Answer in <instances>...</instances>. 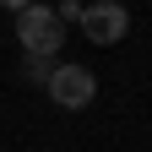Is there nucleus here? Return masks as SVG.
<instances>
[{"instance_id":"nucleus-5","label":"nucleus","mask_w":152,"mask_h":152,"mask_svg":"<svg viewBox=\"0 0 152 152\" xmlns=\"http://www.w3.org/2000/svg\"><path fill=\"white\" fill-rule=\"evenodd\" d=\"M0 6H6V11H22V6H33V0H0Z\"/></svg>"},{"instance_id":"nucleus-3","label":"nucleus","mask_w":152,"mask_h":152,"mask_svg":"<svg viewBox=\"0 0 152 152\" xmlns=\"http://www.w3.org/2000/svg\"><path fill=\"white\" fill-rule=\"evenodd\" d=\"M82 33H87V44L114 49V44H125V33H130V11L120 0H92V6H82Z\"/></svg>"},{"instance_id":"nucleus-1","label":"nucleus","mask_w":152,"mask_h":152,"mask_svg":"<svg viewBox=\"0 0 152 152\" xmlns=\"http://www.w3.org/2000/svg\"><path fill=\"white\" fill-rule=\"evenodd\" d=\"M16 44H22L27 54H60V44H65V22L54 16V6L49 0H33V6H22L16 11Z\"/></svg>"},{"instance_id":"nucleus-4","label":"nucleus","mask_w":152,"mask_h":152,"mask_svg":"<svg viewBox=\"0 0 152 152\" xmlns=\"http://www.w3.org/2000/svg\"><path fill=\"white\" fill-rule=\"evenodd\" d=\"M49 71H54V65L44 60V54H27V76H33V82H38V87H44V82H49Z\"/></svg>"},{"instance_id":"nucleus-2","label":"nucleus","mask_w":152,"mask_h":152,"mask_svg":"<svg viewBox=\"0 0 152 152\" xmlns=\"http://www.w3.org/2000/svg\"><path fill=\"white\" fill-rule=\"evenodd\" d=\"M44 92H49L54 109H87L92 98H98V76H92L87 65H54L49 82H44Z\"/></svg>"}]
</instances>
